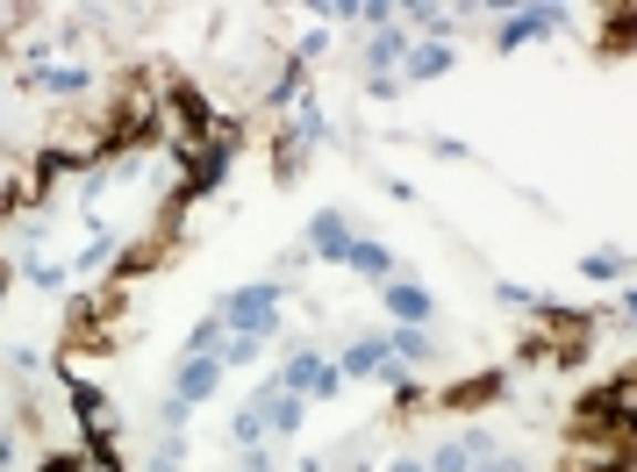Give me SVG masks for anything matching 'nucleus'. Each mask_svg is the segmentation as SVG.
<instances>
[{
  "instance_id": "obj_10",
  "label": "nucleus",
  "mask_w": 637,
  "mask_h": 472,
  "mask_svg": "<svg viewBox=\"0 0 637 472\" xmlns=\"http://www.w3.org/2000/svg\"><path fill=\"white\" fill-rule=\"evenodd\" d=\"M451 43H408V57H401V72H394V80H408V86H422V80H445L451 72Z\"/></svg>"
},
{
  "instance_id": "obj_14",
  "label": "nucleus",
  "mask_w": 637,
  "mask_h": 472,
  "mask_svg": "<svg viewBox=\"0 0 637 472\" xmlns=\"http://www.w3.org/2000/svg\"><path fill=\"white\" fill-rule=\"evenodd\" d=\"M401 57H408V29H401V22H394V29H380V36L366 43V72H373V80H380V72H394Z\"/></svg>"
},
{
  "instance_id": "obj_29",
  "label": "nucleus",
  "mask_w": 637,
  "mask_h": 472,
  "mask_svg": "<svg viewBox=\"0 0 637 472\" xmlns=\"http://www.w3.org/2000/svg\"><path fill=\"white\" fill-rule=\"evenodd\" d=\"M473 472H523L515 451H488V459H473Z\"/></svg>"
},
{
  "instance_id": "obj_1",
  "label": "nucleus",
  "mask_w": 637,
  "mask_h": 472,
  "mask_svg": "<svg viewBox=\"0 0 637 472\" xmlns=\"http://www.w3.org/2000/svg\"><path fill=\"white\" fill-rule=\"evenodd\" d=\"M280 301H286V286H280V280H251V286H237V294H222V301H216V323L230 329V337H258V344H272V337H280Z\"/></svg>"
},
{
  "instance_id": "obj_22",
  "label": "nucleus",
  "mask_w": 637,
  "mask_h": 472,
  "mask_svg": "<svg viewBox=\"0 0 637 472\" xmlns=\"http://www.w3.org/2000/svg\"><path fill=\"white\" fill-rule=\"evenodd\" d=\"M58 373H65V365H58ZM65 394H72V408H80V422H101V408H108V401H101V387H86V379L65 373Z\"/></svg>"
},
{
  "instance_id": "obj_28",
  "label": "nucleus",
  "mask_w": 637,
  "mask_h": 472,
  "mask_svg": "<svg viewBox=\"0 0 637 472\" xmlns=\"http://www.w3.org/2000/svg\"><path fill=\"white\" fill-rule=\"evenodd\" d=\"M459 444H466V459H488V451H502V444H494V430H466Z\"/></svg>"
},
{
  "instance_id": "obj_16",
  "label": "nucleus",
  "mask_w": 637,
  "mask_h": 472,
  "mask_svg": "<svg viewBox=\"0 0 637 472\" xmlns=\"http://www.w3.org/2000/svg\"><path fill=\"white\" fill-rule=\"evenodd\" d=\"M380 337H387V358H401V365H422V358H437L430 329H380Z\"/></svg>"
},
{
  "instance_id": "obj_32",
  "label": "nucleus",
  "mask_w": 637,
  "mask_h": 472,
  "mask_svg": "<svg viewBox=\"0 0 637 472\" xmlns=\"http://www.w3.org/2000/svg\"><path fill=\"white\" fill-rule=\"evenodd\" d=\"M366 94H373V101H394V94H401V80H394V72H380V80H366Z\"/></svg>"
},
{
  "instance_id": "obj_7",
  "label": "nucleus",
  "mask_w": 637,
  "mask_h": 472,
  "mask_svg": "<svg viewBox=\"0 0 637 472\" xmlns=\"http://www.w3.org/2000/svg\"><path fill=\"white\" fill-rule=\"evenodd\" d=\"M566 22H573L566 8H509V22L494 29V43H502V51H523V43L552 36V29H566Z\"/></svg>"
},
{
  "instance_id": "obj_9",
  "label": "nucleus",
  "mask_w": 637,
  "mask_h": 472,
  "mask_svg": "<svg viewBox=\"0 0 637 472\" xmlns=\"http://www.w3.org/2000/svg\"><path fill=\"white\" fill-rule=\"evenodd\" d=\"M251 401L265 408V437H294L301 422H309V401H301V394H280V387H272V379H265V387L251 394Z\"/></svg>"
},
{
  "instance_id": "obj_23",
  "label": "nucleus",
  "mask_w": 637,
  "mask_h": 472,
  "mask_svg": "<svg viewBox=\"0 0 637 472\" xmlns=\"http://www.w3.org/2000/svg\"><path fill=\"white\" fill-rule=\"evenodd\" d=\"M258 352H265V344H258V337H222V344H216L222 373H230V365H258Z\"/></svg>"
},
{
  "instance_id": "obj_17",
  "label": "nucleus",
  "mask_w": 637,
  "mask_h": 472,
  "mask_svg": "<svg viewBox=\"0 0 637 472\" xmlns=\"http://www.w3.org/2000/svg\"><path fill=\"white\" fill-rule=\"evenodd\" d=\"M502 387H509V373H480V379H459L445 401H451V408H480V401H494Z\"/></svg>"
},
{
  "instance_id": "obj_31",
  "label": "nucleus",
  "mask_w": 637,
  "mask_h": 472,
  "mask_svg": "<svg viewBox=\"0 0 637 472\" xmlns=\"http://www.w3.org/2000/svg\"><path fill=\"white\" fill-rule=\"evenodd\" d=\"M430 150H437V158H451V165H459V158H473V150H466L459 136H430Z\"/></svg>"
},
{
  "instance_id": "obj_3",
  "label": "nucleus",
  "mask_w": 637,
  "mask_h": 472,
  "mask_svg": "<svg viewBox=\"0 0 637 472\" xmlns=\"http://www.w3.org/2000/svg\"><path fill=\"white\" fill-rule=\"evenodd\" d=\"M230 150H237V136H208V144L187 158V179H179V201H208V193L222 187V172H230Z\"/></svg>"
},
{
  "instance_id": "obj_25",
  "label": "nucleus",
  "mask_w": 637,
  "mask_h": 472,
  "mask_svg": "<svg viewBox=\"0 0 637 472\" xmlns=\"http://www.w3.org/2000/svg\"><path fill=\"white\" fill-rule=\"evenodd\" d=\"M230 337V329L216 323V315H208V323H194V337H187V358H201V352H216V344Z\"/></svg>"
},
{
  "instance_id": "obj_33",
  "label": "nucleus",
  "mask_w": 637,
  "mask_h": 472,
  "mask_svg": "<svg viewBox=\"0 0 637 472\" xmlns=\"http://www.w3.org/2000/svg\"><path fill=\"white\" fill-rule=\"evenodd\" d=\"M43 472H86V459H72V451H65V459H43Z\"/></svg>"
},
{
  "instance_id": "obj_12",
  "label": "nucleus",
  "mask_w": 637,
  "mask_h": 472,
  "mask_svg": "<svg viewBox=\"0 0 637 472\" xmlns=\"http://www.w3.org/2000/svg\"><path fill=\"white\" fill-rule=\"evenodd\" d=\"M344 265H352V272H366V280H394V251H387V243H373V237H352V251H344Z\"/></svg>"
},
{
  "instance_id": "obj_26",
  "label": "nucleus",
  "mask_w": 637,
  "mask_h": 472,
  "mask_svg": "<svg viewBox=\"0 0 637 472\" xmlns=\"http://www.w3.org/2000/svg\"><path fill=\"white\" fill-rule=\"evenodd\" d=\"M494 301H502V308H537L544 294H530V286H515V280H494Z\"/></svg>"
},
{
  "instance_id": "obj_34",
  "label": "nucleus",
  "mask_w": 637,
  "mask_h": 472,
  "mask_svg": "<svg viewBox=\"0 0 637 472\" xmlns=\"http://www.w3.org/2000/svg\"><path fill=\"white\" fill-rule=\"evenodd\" d=\"M8 465H14V430L0 422V472H8Z\"/></svg>"
},
{
  "instance_id": "obj_15",
  "label": "nucleus",
  "mask_w": 637,
  "mask_h": 472,
  "mask_svg": "<svg viewBox=\"0 0 637 472\" xmlns=\"http://www.w3.org/2000/svg\"><path fill=\"white\" fill-rule=\"evenodd\" d=\"M408 22H416L430 43H451V29H459V8H422V0H416V8H401V29H408Z\"/></svg>"
},
{
  "instance_id": "obj_35",
  "label": "nucleus",
  "mask_w": 637,
  "mask_h": 472,
  "mask_svg": "<svg viewBox=\"0 0 637 472\" xmlns=\"http://www.w3.org/2000/svg\"><path fill=\"white\" fill-rule=\"evenodd\" d=\"M387 472H430V465H422V459H394Z\"/></svg>"
},
{
  "instance_id": "obj_30",
  "label": "nucleus",
  "mask_w": 637,
  "mask_h": 472,
  "mask_svg": "<svg viewBox=\"0 0 637 472\" xmlns=\"http://www.w3.org/2000/svg\"><path fill=\"white\" fill-rule=\"evenodd\" d=\"M36 365H43V358L29 352V344H14V352H8V373H22V379H29V373H36Z\"/></svg>"
},
{
  "instance_id": "obj_4",
  "label": "nucleus",
  "mask_w": 637,
  "mask_h": 472,
  "mask_svg": "<svg viewBox=\"0 0 637 472\" xmlns=\"http://www.w3.org/2000/svg\"><path fill=\"white\" fill-rule=\"evenodd\" d=\"M222 358L216 352H201V358H179V373H173V394H165V401H179V408H201V401H216L222 394Z\"/></svg>"
},
{
  "instance_id": "obj_19",
  "label": "nucleus",
  "mask_w": 637,
  "mask_h": 472,
  "mask_svg": "<svg viewBox=\"0 0 637 472\" xmlns=\"http://www.w3.org/2000/svg\"><path fill=\"white\" fill-rule=\"evenodd\" d=\"M373 379H380V387H387V394H394V401H401V408H416V401H422V387H416V373H408V365H401V358H387V365H380V373H373Z\"/></svg>"
},
{
  "instance_id": "obj_5",
  "label": "nucleus",
  "mask_w": 637,
  "mask_h": 472,
  "mask_svg": "<svg viewBox=\"0 0 637 472\" xmlns=\"http://www.w3.org/2000/svg\"><path fill=\"white\" fill-rule=\"evenodd\" d=\"M581 437L587 430H609V437H624V422H630V379H609L602 394H581Z\"/></svg>"
},
{
  "instance_id": "obj_18",
  "label": "nucleus",
  "mask_w": 637,
  "mask_h": 472,
  "mask_svg": "<svg viewBox=\"0 0 637 472\" xmlns=\"http://www.w3.org/2000/svg\"><path fill=\"white\" fill-rule=\"evenodd\" d=\"M581 272H587V280H630V251L602 243V251H587V258H581Z\"/></svg>"
},
{
  "instance_id": "obj_2",
  "label": "nucleus",
  "mask_w": 637,
  "mask_h": 472,
  "mask_svg": "<svg viewBox=\"0 0 637 472\" xmlns=\"http://www.w3.org/2000/svg\"><path fill=\"white\" fill-rule=\"evenodd\" d=\"M272 387H280V394H301V401H337V387H344V379H337V365H330L323 352H309V344H294Z\"/></svg>"
},
{
  "instance_id": "obj_21",
  "label": "nucleus",
  "mask_w": 637,
  "mask_h": 472,
  "mask_svg": "<svg viewBox=\"0 0 637 472\" xmlns=\"http://www.w3.org/2000/svg\"><path fill=\"white\" fill-rule=\"evenodd\" d=\"M179 465H187V430H165V437H158V451H150V465H144V472H179Z\"/></svg>"
},
{
  "instance_id": "obj_13",
  "label": "nucleus",
  "mask_w": 637,
  "mask_h": 472,
  "mask_svg": "<svg viewBox=\"0 0 637 472\" xmlns=\"http://www.w3.org/2000/svg\"><path fill=\"white\" fill-rule=\"evenodd\" d=\"M29 86H36V94H86L94 72H86V65H36V72H29Z\"/></svg>"
},
{
  "instance_id": "obj_24",
  "label": "nucleus",
  "mask_w": 637,
  "mask_h": 472,
  "mask_svg": "<svg viewBox=\"0 0 637 472\" xmlns=\"http://www.w3.org/2000/svg\"><path fill=\"white\" fill-rule=\"evenodd\" d=\"M430 472H473V459H466V444H437L430 459H422Z\"/></svg>"
},
{
  "instance_id": "obj_8",
  "label": "nucleus",
  "mask_w": 637,
  "mask_h": 472,
  "mask_svg": "<svg viewBox=\"0 0 637 472\" xmlns=\"http://www.w3.org/2000/svg\"><path fill=\"white\" fill-rule=\"evenodd\" d=\"M380 301H387L394 329H422V323H430V315H437L430 286H416V280H387V286H380Z\"/></svg>"
},
{
  "instance_id": "obj_20",
  "label": "nucleus",
  "mask_w": 637,
  "mask_h": 472,
  "mask_svg": "<svg viewBox=\"0 0 637 472\" xmlns=\"http://www.w3.org/2000/svg\"><path fill=\"white\" fill-rule=\"evenodd\" d=\"M230 444H237V451L265 444V408H258V401H244V408H237V422H230Z\"/></svg>"
},
{
  "instance_id": "obj_11",
  "label": "nucleus",
  "mask_w": 637,
  "mask_h": 472,
  "mask_svg": "<svg viewBox=\"0 0 637 472\" xmlns=\"http://www.w3.org/2000/svg\"><path fill=\"white\" fill-rule=\"evenodd\" d=\"M337 365V379H373L387 365V337H358V344H344V358H330Z\"/></svg>"
},
{
  "instance_id": "obj_6",
  "label": "nucleus",
  "mask_w": 637,
  "mask_h": 472,
  "mask_svg": "<svg viewBox=\"0 0 637 472\" xmlns=\"http://www.w3.org/2000/svg\"><path fill=\"white\" fill-rule=\"evenodd\" d=\"M352 216H344V208H315L309 216V230H301V251L309 258H330V265H344V251H352Z\"/></svg>"
},
{
  "instance_id": "obj_27",
  "label": "nucleus",
  "mask_w": 637,
  "mask_h": 472,
  "mask_svg": "<svg viewBox=\"0 0 637 472\" xmlns=\"http://www.w3.org/2000/svg\"><path fill=\"white\" fill-rule=\"evenodd\" d=\"M29 280H36V286H51V294H58V286H65V265H51V258H29Z\"/></svg>"
}]
</instances>
